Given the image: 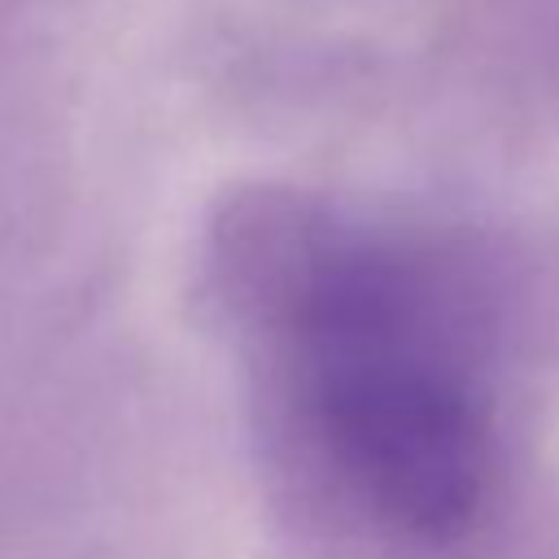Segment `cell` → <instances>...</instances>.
I'll return each mask as SVG.
<instances>
[{"instance_id": "6da1fadb", "label": "cell", "mask_w": 559, "mask_h": 559, "mask_svg": "<svg viewBox=\"0 0 559 559\" xmlns=\"http://www.w3.org/2000/svg\"><path fill=\"white\" fill-rule=\"evenodd\" d=\"M227 266L262 397L332 502L393 542L472 533L502 472V328L467 249L280 205Z\"/></svg>"}]
</instances>
